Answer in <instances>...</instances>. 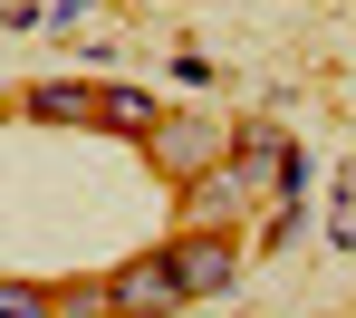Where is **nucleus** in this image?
I'll use <instances>...</instances> for the list:
<instances>
[{
	"label": "nucleus",
	"instance_id": "10",
	"mask_svg": "<svg viewBox=\"0 0 356 318\" xmlns=\"http://www.w3.org/2000/svg\"><path fill=\"white\" fill-rule=\"evenodd\" d=\"M0 318H58V280H10L0 289Z\"/></svg>",
	"mask_w": 356,
	"mask_h": 318
},
{
	"label": "nucleus",
	"instance_id": "4",
	"mask_svg": "<svg viewBox=\"0 0 356 318\" xmlns=\"http://www.w3.org/2000/svg\"><path fill=\"white\" fill-rule=\"evenodd\" d=\"M106 280H116V318H183V309H193V299H183V270H174L164 241L135 251V260H116Z\"/></svg>",
	"mask_w": 356,
	"mask_h": 318
},
{
	"label": "nucleus",
	"instance_id": "3",
	"mask_svg": "<svg viewBox=\"0 0 356 318\" xmlns=\"http://www.w3.org/2000/svg\"><path fill=\"white\" fill-rule=\"evenodd\" d=\"M174 270H183V299L202 309V299H232L241 289V260H250V241L241 232H193V222H174Z\"/></svg>",
	"mask_w": 356,
	"mask_h": 318
},
{
	"label": "nucleus",
	"instance_id": "11",
	"mask_svg": "<svg viewBox=\"0 0 356 318\" xmlns=\"http://www.w3.org/2000/svg\"><path fill=\"white\" fill-rule=\"evenodd\" d=\"M164 77H174L183 97H212V87H222V67L202 58V49H174V67H164Z\"/></svg>",
	"mask_w": 356,
	"mask_h": 318
},
{
	"label": "nucleus",
	"instance_id": "7",
	"mask_svg": "<svg viewBox=\"0 0 356 318\" xmlns=\"http://www.w3.org/2000/svg\"><path fill=\"white\" fill-rule=\"evenodd\" d=\"M327 241H337V251H356V164H337V174H327Z\"/></svg>",
	"mask_w": 356,
	"mask_h": 318
},
{
	"label": "nucleus",
	"instance_id": "1",
	"mask_svg": "<svg viewBox=\"0 0 356 318\" xmlns=\"http://www.w3.org/2000/svg\"><path fill=\"white\" fill-rule=\"evenodd\" d=\"M289 135L280 126H241L232 135V154L202 174V184H183V222L193 232H241L260 202H280V184H289Z\"/></svg>",
	"mask_w": 356,
	"mask_h": 318
},
{
	"label": "nucleus",
	"instance_id": "8",
	"mask_svg": "<svg viewBox=\"0 0 356 318\" xmlns=\"http://www.w3.org/2000/svg\"><path fill=\"white\" fill-rule=\"evenodd\" d=\"M58 318H116V280H58Z\"/></svg>",
	"mask_w": 356,
	"mask_h": 318
},
{
	"label": "nucleus",
	"instance_id": "9",
	"mask_svg": "<svg viewBox=\"0 0 356 318\" xmlns=\"http://www.w3.org/2000/svg\"><path fill=\"white\" fill-rule=\"evenodd\" d=\"M298 222H308V193H280V202L260 212V251H289V241H298Z\"/></svg>",
	"mask_w": 356,
	"mask_h": 318
},
{
	"label": "nucleus",
	"instance_id": "6",
	"mask_svg": "<svg viewBox=\"0 0 356 318\" xmlns=\"http://www.w3.org/2000/svg\"><path fill=\"white\" fill-rule=\"evenodd\" d=\"M164 116H174V106H164L154 87H135V77H106V116H97L106 135H125V145H145V135L164 126Z\"/></svg>",
	"mask_w": 356,
	"mask_h": 318
},
{
	"label": "nucleus",
	"instance_id": "5",
	"mask_svg": "<svg viewBox=\"0 0 356 318\" xmlns=\"http://www.w3.org/2000/svg\"><path fill=\"white\" fill-rule=\"evenodd\" d=\"M19 116L29 126H97L106 116V77H39L19 97Z\"/></svg>",
	"mask_w": 356,
	"mask_h": 318
},
{
	"label": "nucleus",
	"instance_id": "2",
	"mask_svg": "<svg viewBox=\"0 0 356 318\" xmlns=\"http://www.w3.org/2000/svg\"><path fill=\"white\" fill-rule=\"evenodd\" d=\"M232 135H241V126H222L212 106H174V116L145 135L135 154H145V164H154V174H164V184L183 193V184H202V174H212V164L232 154Z\"/></svg>",
	"mask_w": 356,
	"mask_h": 318
}]
</instances>
